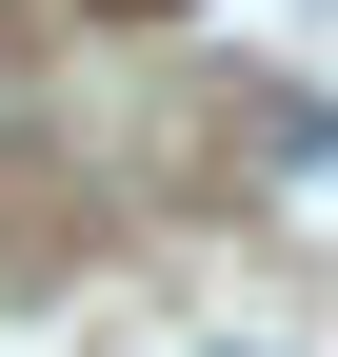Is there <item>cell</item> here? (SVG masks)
Segmentation results:
<instances>
[{"mask_svg":"<svg viewBox=\"0 0 338 357\" xmlns=\"http://www.w3.org/2000/svg\"><path fill=\"white\" fill-rule=\"evenodd\" d=\"M119 20H159V0H119Z\"/></svg>","mask_w":338,"mask_h":357,"instance_id":"1","label":"cell"}]
</instances>
